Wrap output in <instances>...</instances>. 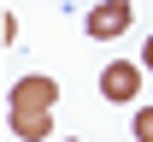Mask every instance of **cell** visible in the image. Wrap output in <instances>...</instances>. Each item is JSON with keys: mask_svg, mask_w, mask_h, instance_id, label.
Wrapping results in <instances>:
<instances>
[{"mask_svg": "<svg viewBox=\"0 0 153 142\" xmlns=\"http://www.w3.org/2000/svg\"><path fill=\"white\" fill-rule=\"evenodd\" d=\"M59 107V83L53 77H18L12 95H6V119H24V113H53Z\"/></svg>", "mask_w": 153, "mask_h": 142, "instance_id": "obj_1", "label": "cell"}, {"mask_svg": "<svg viewBox=\"0 0 153 142\" xmlns=\"http://www.w3.org/2000/svg\"><path fill=\"white\" fill-rule=\"evenodd\" d=\"M82 30H88L94 41H112V36H124V30H130V0H100L94 12L82 18Z\"/></svg>", "mask_w": 153, "mask_h": 142, "instance_id": "obj_2", "label": "cell"}, {"mask_svg": "<svg viewBox=\"0 0 153 142\" xmlns=\"http://www.w3.org/2000/svg\"><path fill=\"white\" fill-rule=\"evenodd\" d=\"M100 95H106V101H135V95H141V65L112 59L106 71H100Z\"/></svg>", "mask_w": 153, "mask_h": 142, "instance_id": "obj_3", "label": "cell"}, {"mask_svg": "<svg viewBox=\"0 0 153 142\" xmlns=\"http://www.w3.org/2000/svg\"><path fill=\"white\" fill-rule=\"evenodd\" d=\"M12 136L18 142H47L53 136V113H24V119H12Z\"/></svg>", "mask_w": 153, "mask_h": 142, "instance_id": "obj_4", "label": "cell"}, {"mask_svg": "<svg viewBox=\"0 0 153 142\" xmlns=\"http://www.w3.org/2000/svg\"><path fill=\"white\" fill-rule=\"evenodd\" d=\"M130 130H135V142H153V107H135V124H130Z\"/></svg>", "mask_w": 153, "mask_h": 142, "instance_id": "obj_5", "label": "cell"}, {"mask_svg": "<svg viewBox=\"0 0 153 142\" xmlns=\"http://www.w3.org/2000/svg\"><path fill=\"white\" fill-rule=\"evenodd\" d=\"M141 65H147V71H153V36H147V47H141Z\"/></svg>", "mask_w": 153, "mask_h": 142, "instance_id": "obj_6", "label": "cell"}]
</instances>
